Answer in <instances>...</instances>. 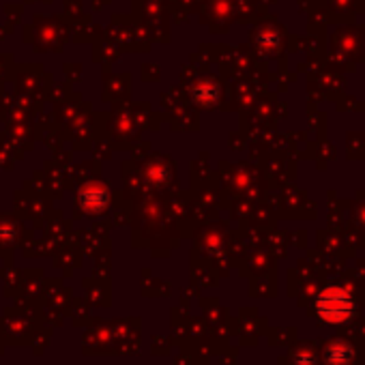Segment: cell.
<instances>
[{"mask_svg":"<svg viewBox=\"0 0 365 365\" xmlns=\"http://www.w3.org/2000/svg\"><path fill=\"white\" fill-rule=\"evenodd\" d=\"M350 309H352L350 297L344 294L341 290H327L318 299V312H320V316L327 318V320H331V322L346 320L350 316Z\"/></svg>","mask_w":365,"mask_h":365,"instance_id":"cell-1","label":"cell"}]
</instances>
